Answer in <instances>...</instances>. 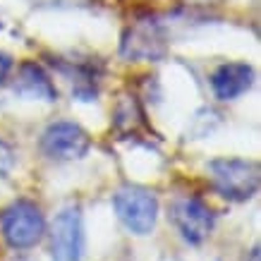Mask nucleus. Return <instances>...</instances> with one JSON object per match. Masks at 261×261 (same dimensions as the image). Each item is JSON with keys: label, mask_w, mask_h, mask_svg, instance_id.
I'll return each instance as SVG.
<instances>
[{"label": "nucleus", "mask_w": 261, "mask_h": 261, "mask_svg": "<svg viewBox=\"0 0 261 261\" xmlns=\"http://www.w3.org/2000/svg\"><path fill=\"white\" fill-rule=\"evenodd\" d=\"M0 232L3 240L12 249L24 252L32 249L43 240L46 235V218L41 214V208L34 201L19 199L15 204H10L3 216H0Z\"/></svg>", "instance_id": "nucleus-1"}, {"label": "nucleus", "mask_w": 261, "mask_h": 261, "mask_svg": "<svg viewBox=\"0 0 261 261\" xmlns=\"http://www.w3.org/2000/svg\"><path fill=\"white\" fill-rule=\"evenodd\" d=\"M216 192L228 201H247L259 192V166L245 159H216L208 163Z\"/></svg>", "instance_id": "nucleus-2"}, {"label": "nucleus", "mask_w": 261, "mask_h": 261, "mask_svg": "<svg viewBox=\"0 0 261 261\" xmlns=\"http://www.w3.org/2000/svg\"><path fill=\"white\" fill-rule=\"evenodd\" d=\"M113 208H115L120 223L132 235H149L156 228L159 199L146 187H137V185L120 187L113 197Z\"/></svg>", "instance_id": "nucleus-3"}, {"label": "nucleus", "mask_w": 261, "mask_h": 261, "mask_svg": "<svg viewBox=\"0 0 261 261\" xmlns=\"http://www.w3.org/2000/svg\"><path fill=\"white\" fill-rule=\"evenodd\" d=\"M53 261H84V221L80 206H65L50 225Z\"/></svg>", "instance_id": "nucleus-4"}, {"label": "nucleus", "mask_w": 261, "mask_h": 261, "mask_svg": "<svg viewBox=\"0 0 261 261\" xmlns=\"http://www.w3.org/2000/svg\"><path fill=\"white\" fill-rule=\"evenodd\" d=\"M41 149L53 161H77L89 153L91 139H89L87 129L77 122L58 120L53 125H48L46 132L41 135Z\"/></svg>", "instance_id": "nucleus-5"}, {"label": "nucleus", "mask_w": 261, "mask_h": 261, "mask_svg": "<svg viewBox=\"0 0 261 261\" xmlns=\"http://www.w3.org/2000/svg\"><path fill=\"white\" fill-rule=\"evenodd\" d=\"M170 218L175 228L180 230L185 242L201 245L216 225V216L208 206L197 197H182L170 206Z\"/></svg>", "instance_id": "nucleus-6"}, {"label": "nucleus", "mask_w": 261, "mask_h": 261, "mask_svg": "<svg viewBox=\"0 0 261 261\" xmlns=\"http://www.w3.org/2000/svg\"><path fill=\"white\" fill-rule=\"evenodd\" d=\"M120 53L127 60H161L166 56V36L161 32L156 22H137L132 24L125 34H122V43H120Z\"/></svg>", "instance_id": "nucleus-7"}, {"label": "nucleus", "mask_w": 261, "mask_h": 261, "mask_svg": "<svg viewBox=\"0 0 261 261\" xmlns=\"http://www.w3.org/2000/svg\"><path fill=\"white\" fill-rule=\"evenodd\" d=\"M254 82V70L247 63H223L211 74V89L218 101H235L249 91Z\"/></svg>", "instance_id": "nucleus-8"}, {"label": "nucleus", "mask_w": 261, "mask_h": 261, "mask_svg": "<svg viewBox=\"0 0 261 261\" xmlns=\"http://www.w3.org/2000/svg\"><path fill=\"white\" fill-rule=\"evenodd\" d=\"M12 89H15V94L27 96V98H36V101L53 103L58 98V89L50 82L48 72L39 63H32V60L19 65Z\"/></svg>", "instance_id": "nucleus-9"}, {"label": "nucleus", "mask_w": 261, "mask_h": 261, "mask_svg": "<svg viewBox=\"0 0 261 261\" xmlns=\"http://www.w3.org/2000/svg\"><path fill=\"white\" fill-rule=\"evenodd\" d=\"M113 125L118 129V135H122V137H137L139 132L149 129L146 115H144L137 96H132V94L120 96L118 106H115V113H113Z\"/></svg>", "instance_id": "nucleus-10"}, {"label": "nucleus", "mask_w": 261, "mask_h": 261, "mask_svg": "<svg viewBox=\"0 0 261 261\" xmlns=\"http://www.w3.org/2000/svg\"><path fill=\"white\" fill-rule=\"evenodd\" d=\"M12 168H15V151L8 142L0 139V177H10Z\"/></svg>", "instance_id": "nucleus-11"}, {"label": "nucleus", "mask_w": 261, "mask_h": 261, "mask_svg": "<svg viewBox=\"0 0 261 261\" xmlns=\"http://www.w3.org/2000/svg\"><path fill=\"white\" fill-rule=\"evenodd\" d=\"M10 70H12V60H10V56H5V53H0V84L8 80Z\"/></svg>", "instance_id": "nucleus-12"}, {"label": "nucleus", "mask_w": 261, "mask_h": 261, "mask_svg": "<svg viewBox=\"0 0 261 261\" xmlns=\"http://www.w3.org/2000/svg\"><path fill=\"white\" fill-rule=\"evenodd\" d=\"M249 261H259V247H254L252 249V259Z\"/></svg>", "instance_id": "nucleus-13"}, {"label": "nucleus", "mask_w": 261, "mask_h": 261, "mask_svg": "<svg viewBox=\"0 0 261 261\" xmlns=\"http://www.w3.org/2000/svg\"><path fill=\"white\" fill-rule=\"evenodd\" d=\"M48 3H56V0H48Z\"/></svg>", "instance_id": "nucleus-14"}]
</instances>
